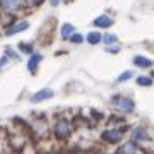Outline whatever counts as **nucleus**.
I'll return each mask as SVG.
<instances>
[{
	"instance_id": "f257e3e1",
	"label": "nucleus",
	"mask_w": 154,
	"mask_h": 154,
	"mask_svg": "<svg viewBox=\"0 0 154 154\" xmlns=\"http://www.w3.org/2000/svg\"><path fill=\"white\" fill-rule=\"evenodd\" d=\"M111 105L115 106V108H118L120 111H132L134 110V103L132 99L125 98V96H115V98L111 99Z\"/></svg>"
},
{
	"instance_id": "f03ea898",
	"label": "nucleus",
	"mask_w": 154,
	"mask_h": 154,
	"mask_svg": "<svg viewBox=\"0 0 154 154\" xmlns=\"http://www.w3.org/2000/svg\"><path fill=\"white\" fill-rule=\"evenodd\" d=\"M53 130H55V135L58 139H67L69 137V135H70V125H69V122L67 120H58L55 123V128H53Z\"/></svg>"
},
{
	"instance_id": "7ed1b4c3",
	"label": "nucleus",
	"mask_w": 154,
	"mask_h": 154,
	"mask_svg": "<svg viewBox=\"0 0 154 154\" xmlns=\"http://www.w3.org/2000/svg\"><path fill=\"white\" fill-rule=\"evenodd\" d=\"M0 7L5 12H17L22 7V0H0Z\"/></svg>"
},
{
	"instance_id": "20e7f679",
	"label": "nucleus",
	"mask_w": 154,
	"mask_h": 154,
	"mask_svg": "<svg viewBox=\"0 0 154 154\" xmlns=\"http://www.w3.org/2000/svg\"><path fill=\"white\" fill-rule=\"evenodd\" d=\"M101 137H103V140H106V142L115 144V142H120L122 140V132L116 130V128H113V130H105Z\"/></svg>"
},
{
	"instance_id": "39448f33",
	"label": "nucleus",
	"mask_w": 154,
	"mask_h": 154,
	"mask_svg": "<svg viewBox=\"0 0 154 154\" xmlns=\"http://www.w3.org/2000/svg\"><path fill=\"white\" fill-rule=\"evenodd\" d=\"M51 96H53V91H51V89H41V91H38L36 94L31 96V101H33V103H39V101H43V99H50Z\"/></svg>"
},
{
	"instance_id": "423d86ee",
	"label": "nucleus",
	"mask_w": 154,
	"mask_h": 154,
	"mask_svg": "<svg viewBox=\"0 0 154 154\" xmlns=\"http://www.w3.org/2000/svg\"><path fill=\"white\" fill-rule=\"evenodd\" d=\"M29 28V24H28V21H21V22H17V24H14L12 28H9L5 31V34L7 36H12V34H16V33H19V31H24V29H28Z\"/></svg>"
},
{
	"instance_id": "0eeeda50",
	"label": "nucleus",
	"mask_w": 154,
	"mask_h": 154,
	"mask_svg": "<svg viewBox=\"0 0 154 154\" xmlns=\"http://www.w3.org/2000/svg\"><path fill=\"white\" fill-rule=\"evenodd\" d=\"M111 24H113V21L108 16H101L94 21V26H98V28H110Z\"/></svg>"
},
{
	"instance_id": "6e6552de",
	"label": "nucleus",
	"mask_w": 154,
	"mask_h": 154,
	"mask_svg": "<svg viewBox=\"0 0 154 154\" xmlns=\"http://www.w3.org/2000/svg\"><path fill=\"white\" fill-rule=\"evenodd\" d=\"M120 154H135L137 152V146L134 142H127V144H123L122 146V149L118 151Z\"/></svg>"
},
{
	"instance_id": "1a4fd4ad",
	"label": "nucleus",
	"mask_w": 154,
	"mask_h": 154,
	"mask_svg": "<svg viewBox=\"0 0 154 154\" xmlns=\"http://www.w3.org/2000/svg\"><path fill=\"white\" fill-rule=\"evenodd\" d=\"M134 63L137 67H142V69H149V67L152 65V62L149 60V58H146V57H135L134 58Z\"/></svg>"
},
{
	"instance_id": "9d476101",
	"label": "nucleus",
	"mask_w": 154,
	"mask_h": 154,
	"mask_svg": "<svg viewBox=\"0 0 154 154\" xmlns=\"http://www.w3.org/2000/svg\"><path fill=\"white\" fill-rule=\"evenodd\" d=\"M72 33H74V26L72 24H63L62 26V38L63 39H69L72 36Z\"/></svg>"
},
{
	"instance_id": "9b49d317",
	"label": "nucleus",
	"mask_w": 154,
	"mask_h": 154,
	"mask_svg": "<svg viewBox=\"0 0 154 154\" xmlns=\"http://www.w3.org/2000/svg\"><path fill=\"white\" fill-rule=\"evenodd\" d=\"M39 60H41V55H33V57H31V58H29V63H28L29 70H31V72L36 70V67H38Z\"/></svg>"
},
{
	"instance_id": "f8f14e48",
	"label": "nucleus",
	"mask_w": 154,
	"mask_h": 154,
	"mask_svg": "<svg viewBox=\"0 0 154 154\" xmlns=\"http://www.w3.org/2000/svg\"><path fill=\"white\" fill-rule=\"evenodd\" d=\"M101 34L99 33H89L88 34V43H91V45H96V43H99L101 41Z\"/></svg>"
},
{
	"instance_id": "ddd939ff",
	"label": "nucleus",
	"mask_w": 154,
	"mask_h": 154,
	"mask_svg": "<svg viewBox=\"0 0 154 154\" xmlns=\"http://www.w3.org/2000/svg\"><path fill=\"white\" fill-rule=\"evenodd\" d=\"M137 84H139V86H151V84H152V81H151L149 77H139Z\"/></svg>"
},
{
	"instance_id": "4468645a",
	"label": "nucleus",
	"mask_w": 154,
	"mask_h": 154,
	"mask_svg": "<svg viewBox=\"0 0 154 154\" xmlns=\"http://www.w3.org/2000/svg\"><path fill=\"white\" fill-rule=\"evenodd\" d=\"M115 41H116V36H115V34H106V36H105V43L111 45V43H115Z\"/></svg>"
},
{
	"instance_id": "2eb2a0df",
	"label": "nucleus",
	"mask_w": 154,
	"mask_h": 154,
	"mask_svg": "<svg viewBox=\"0 0 154 154\" xmlns=\"http://www.w3.org/2000/svg\"><path fill=\"white\" fill-rule=\"evenodd\" d=\"M130 77H132V72L127 70V72H123V74H122V75L118 77V81H127V79H130Z\"/></svg>"
},
{
	"instance_id": "dca6fc26",
	"label": "nucleus",
	"mask_w": 154,
	"mask_h": 154,
	"mask_svg": "<svg viewBox=\"0 0 154 154\" xmlns=\"http://www.w3.org/2000/svg\"><path fill=\"white\" fill-rule=\"evenodd\" d=\"M70 39H72V43H82V36L81 34H74V36H70Z\"/></svg>"
},
{
	"instance_id": "f3484780",
	"label": "nucleus",
	"mask_w": 154,
	"mask_h": 154,
	"mask_svg": "<svg viewBox=\"0 0 154 154\" xmlns=\"http://www.w3.org/2000/svg\"><path fill=\"white\" fill-rule=\"evenodd\" d=\"M134 134H135V137H137V139H144V140H146V139H149L144 132H134Z\"/></svg>"
},
{
	"instance_id": "a211bd4d",
	"label": "nucleus",
	"mask_w": 154,
	"mask_h": 154,
	"mask_svg": "<svg viewBox=\"0 0 154 154\" xmlns=\"http://www.w3.org/2000/svg\"><path fill=\"white\" fill-rule=\"evenodd\" d=\"M106 50H108V51H115L116 53V51H118V46H108Z\"/></svg>"
}]
</instances>
